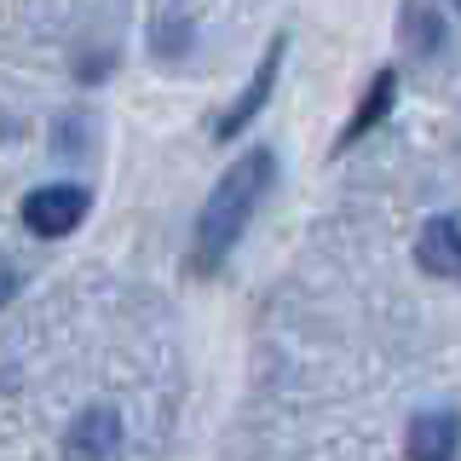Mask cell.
<instances>
[{
  "label": "cell",
  "instance_id": "cell-1",
  "mask_svg": "<svg viewBox=\"0 0 461 461\" xmlns=\"http://www.w3.org/2000/svg\"><path fill=\"white\" fill-rule=\"evenodd\" d=\"M266 185H271V150H249L237 167H225V179L208 191V202H202V213H196V237H191V266L202 277L225 266V254L237 249V237L249 230Z\"/></svg>",
  "mask_w": 461,
  "mask_h": 461
},
{
  "label": "cell",
  "instance_id": "cell-2",
  "mask_svg": "<svg viewBox=\"0 0 461 461\" xmlns=\"http://www.w3.org/2000/svg\"><path fill=\"white\" fill-rule=\"evenodd\" d=\"M86 208H93V196L81 185H41V191L23 196V225L35 237H69L86 220Z\"/></svg>",
  "mask_w": 461,
  "mask_h": 461
},
{
  "label": "cell",
  "instance_id": "cell-3",
  "mask_svg": "<svg viewBox=\"0 0 461 461\" xmlns=\"http://www.w3.org/2000/svg\"><path fill=\"white\" fill-rule=\"evenodd\" d=\"M283 52H288V35H277V41H271V47H266V58H259V69H254V81L242 86V93L230 98V110L220 115V122H213V139H220V144H230V139H237V133L254 122L259 110L271 104V93H277V69H283Z\"/></svg>",
  "mask_w": 461,
  "mask_h": 461
},
{
  "label": "cell",
  "instance_id": "cell-4",
  "mask_svg": "<svg viewBox=\"0 0 461 461\" xmlns=\"http://www.w3.org/2000/svg\"><path fill=\"white\" fill-rule=\"evenodd\" d=\"M115 444H122V415L104 410V403L81 410L76 421H69V432H64V456L69 461H110Z\"/></svg>",
  "mask_w": 461,
  "mask_h": 461
},
{
  "label": "cell",
  "instance_id": "cell-5",
  "mask_svg": "<svg viewBox=\"0 0 461 461\" xmlns=\"http://www.w3.org/2000/svg\"><path fill=\"white\" fill-rule=\"evenodd\" d=\"M403 450L410 461H456L461 450V415L456 410H421L403 432Z\"/></svg>",
  "mask_w": 461,
  "mask_h": 461
},
{
  "label": "cell",
  "instance_id": "cell-6",
  "mask_svg": "<svg viewBox=\"0 0 461 461\" xmlns=\"http://www.w3.org/2000/svg\"><path fill=\"white\" fill-rule=\"evenodd\" d=\"M393 98H398V69H381L369 86H364V98H357V110H352V122L340 127V139H335V150H346V144H357L364 133H375V127L393 115Z\"/></svg>",
  "mask_w": 461,
  "mask_h": 461
},
{
  "label": "cell",
  "instance_id": "cell-7",
  "mask_svg": "<svg viewBox=\"0 0 461 461\" xmlns=\"http://www.w3.org/2000/svg\"><path fill=\"white\" fill-rule=\"evenodd\" d=\"M415 259L432 277H461V225L456 220H432L415 242Z\"/></svg>",
  "mask_w": 461,
  "mask_h": 461
},
{
  "label": "cell",
  "instance_id": "cell-8",
  "mask_svg": "<svg viewBox=\"0 0 461 461\" xmlns=\"http://www.w3.org/2000/svg\"><path fill=\"white\" fill-rule=\"evenodd\" d=\"M12 294H18V271H12V266H6V259H0V306H6V300H12Z\"/></svg>",
  "mask_w": 461,
  "mask_h": 461
},
{
  "label": "cell",
  "instance_id": "cell-9",
  "mask_svg": "<svg viewBox=\"0 0 461 461\" xmlns=\"http://www.w3.org/2000/svg\"><path fill=\"white\" fill-rule=\"evenodd\" d=\"M456 12H461V0H456Z\"/></svg>",
  "mask_w": 461,
  "mask_h": 461
}]
</instances>
